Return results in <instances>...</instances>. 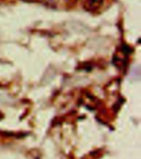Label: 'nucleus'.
<instances>
[{"mask_svg": "<svg viewBox=\"0 0 141 159\" xmlns=\"http://www.w3.org/2000/svg\"><path fill=\"white\" fill-rule=\"evenodd\" d=\"M29 1H37V0H29Z\"/></svg>", "mask_w": 141, "mask_h": 159, "instance_id": "f03ea898", "label": "nucleus"}, {"mask_svg": "<svg viewBox=\"0 0 141 159\" xmlns=\"http://www.w3.org/2000/svg\"><path fill=\"white\" fill-rule=\"evenodd\" d=\"M103 0H85L84 7L88 11H95L102 4Z\"/></svg>", "mask_w": 141, "mask_h": 159, "instance_id": "f257e3e1", "label": "nucleus"}]
</instances>
